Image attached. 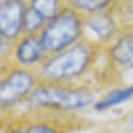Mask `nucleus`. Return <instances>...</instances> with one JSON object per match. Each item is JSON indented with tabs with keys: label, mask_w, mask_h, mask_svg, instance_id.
<instances>
[{
	"label": "nucleus",
	"mask_w": 133,
	"mask_h": 133,
	"mask_svg": "<svg viewBox=\"0 0 133 133\" xmlns=\"http://www.w3.org/2000/svg\"><path fill=\"white\" fill-rule=\"evenodd\" d=\"M81 32V24L76 15L65 11L57 15L45 27L41 42L45 50L57 51L76 41Z\"/></svg>",
	"instance_id": "f257e3e1"
},
{
	"label": "nucleus",
	"mask_w": 133,
	"mask_h": 133,
	"mask_svg": "<svg viewBox=\"0 0 133 133\" xmlns=\"http://www.w3.org/2000/svg\"><path fill=\"white\" fill-rule=\"evenodd\" d=\"M94 97L85 90H70L56 87H42L31 95V101L38 106L57 109H81L92 104Z\"/></svg>",
	"instance_id": "f03ea898"
},
{
	"label": "nucleus",
	"mask_w": 133,
	"mask_h": 133,
	"mask_svg": "<svg viewBox=\"0 0 133 133\" xmlns=\"http://www.w3.org/2000/svg\"><path fill=\"white\" fill-rule=\"evenodd\" d=\"M89 62V51L84 46L76 45L59 54L46 62L43 75L50 79H66L78 76Z\"/></svg>",
	"instance_id": "7ed1b4c3"
},
{
	"label": "nucleus",
	"mask_w": 133,
	"mask_h": 133,
	"mask_svg": "<svg viewBox=\"0 0 133 133\" xmlns=\"http://www.w3.org/2000/svg\"><path fill=\"white\" fill-rule=\"evenodd\" d=\"M33 85V77L26 71L12 72L8 78L0 82V105L10 106L31 90Z\"/></svg>",
	"instance_id": "20e7f679"
},
{
	"label": "nucleus",
	"mask_w": 133,
	"mask_h": 133,
	"mask_svg": "<svg viewBox=\"0 0 133 133\" xmlns=\"http://www.w3.org/2000/svg\"><path fill=\"white\" fill-rule=\"evenodd\" d=\"M23 3L21 0H5L0 4V34L4 38H14L23 27Z\"/></svg>",
	"instance_id": "39448f33"
},
{
	"label": "nucleus",
	"mask_w": 133,
	"mask_h": 133,
	"mask_svg": "<svg viewBox=\"0 0 133 133\" xmlns=\"http://www.w3.org/2000/svg\"><path fill=\"white\" fill-rule=\"evenodd\" d=\"M44 46L42 44L41 38L37 39L34 37H28L21 42L17 48V59L22 64H33L42 57L44 52Z\"/></svg>",
	"instance_id": "423d86ee"
},
{
	"label": "nucleus",
	"mask_w": 133,
	"mask_h": 133,
	"mask_svg": "<svg viewBox=\"0 0 133 133\" xmlns=\"http://www.w3.org/2000/svg\"><path fill=\"white\" fill-rule=\"evenodd\" d=\"M112 57L123 66L133 67V36L123 37L111 50Z\"/></svg>",
	"instance_id": "0eeeda50"
},
{
	"label": "nucleus",
	"mask_w": 133,
	"mask_h": 133,
	"mask_svg": "<svg viewBox=\"0 0 133 133\" xmlns=\"http://www.w3.org/2000/svg\"><path fill=\"white\" fill-rule=\"evenodd\" d=\"M87 26L100 38H109L114 32V21L106 14H95L88 18Z\"/></svg>",
	"instance_id": "6e6552de"
},
{
	"label": "nucleus",
	"mask_w": 133,
	"mask_h": 133,
	"mask_svg": "<svg viewBox=\"0 0 133 133\" xmlns=\"http://www.w3.org/2000/svg\"><path fill=\"white\" fill-rule=\"evenodd\" d=\"M131 97H133V85L127 87V88H123V89L114 90V92L109 93V94H108L100 103H98L97 109L98 110L109 109V108L115 106V105L120 104V103H122V101H126Z\"/></svg>",
	"instance_id": "1a4fd4ad"
},
{
	"label": "nucleus",
	"mask_w": 133,
	"mask_h": 133,
	"mask_svg": "<svg viewBox=\"0 0 133 133\" xmlns=\"http://www.w3.org/2000/svg\"><path fill=\"white\" fill-rule=\"evenodd\" d=\"M33 10H36L44 20L57 16V0H32Z\"/></svg>",
	"instance_id": "9d476101"
},
{
	"label": "nucleus",
	"mask_w": 133,
	"mask_h": 133,
	"mask_svg": "<svg viewBox=\"0 0 133 133\" xmlns=\"http://www.w3.org/2000/svg\"><path fill=\"white\" fill-rule=\"evenodd\" d=\"M43 21H44V18H43L36 10H33V9L31 8L24 14L23 27L27 29L28 32H34V31H37V29L42 26Z\"/></svg>",
	"instance_id": "9b49d317"
},
{
	"label": "nucleus",
	"mask_w": 133,
	"mask_h": 133,
	"mask_svg": "<svg viewBox=\"0 0 133 133\" xmlns=\"http://www.w3.org/2000/svg\"><path fill=\"white\" fill-rule=\"evenodd\" d=\"M76 8L85 10V11H99L110 3V0H71Z\"/></svg>",
	"instance_id": "f8f14e48"
},
{
	"label": "nucleus",
	"mask_w": 133,
	"mask_h": 133,
	"mask_svg": "<svg viewBox=\"0 0 133 133\" xmlns=\"http://www.w3.org/2000/svg\"><path fill=\"white\" fill-rule=\"evenodd\" d=\"M26 133H56V132H55V131H52L51 128L46 127V126L38 125V126H33V127L28 128Z\"/></svg>",
	"instance_id": "ddd939ff"
},
{
	"label": "nucleus",
	"mask_w": 133,
	"mask_h": 133,
	"mask_svg": "<svg viewBox=\"0 0 133 133\" xmlns=\"http://www.w3.org/2000/svg\"><path fill=\"white\" fill-rule=\"evenodd\" d=\"M6 50V44H5V41H4V37L0 34V55H3Z\"/></svg>",
	"instance_id": "4468645a"
},
{
	"label": "nucleus",
	"mask_w": 133,
	"mask_h": 133,
	"mask_svg": "<svg viewBox=\"0 0 133 133\" xmlns=\"http://www.w3.org/2000/svg\"><path fill=\"white\" fill-rule=\"evenodd\" d=\"M12 133H22V132H20V131H16V132H12Z\"/></svg>",
	"instance_id": "2eb2a0df"
}]
</instances>
